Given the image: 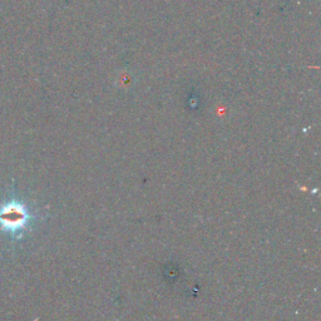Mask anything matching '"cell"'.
I'll return each instance as SVG.
<instances>
[{"label":"cell","instance_id":"1","mask_svg":"<svg viewBox=\"0 0 321 321\" xmlns=\"http://www.w3.org/2000/svg\"><path fill=\"white\" fill-rule=\"evenodd\" d=\"M30 218L32 213L19 201L12 200L0 207V223L4 228L10 230V232H18L27 227Z\"/></svg>","mask_w":321,"mask_h":321}]
</instances>
